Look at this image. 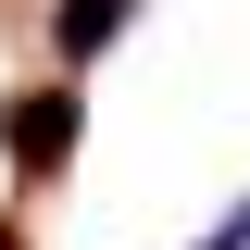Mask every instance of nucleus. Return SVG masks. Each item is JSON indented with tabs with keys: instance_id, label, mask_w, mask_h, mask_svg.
Segmentation results:
<instances>
[{
	"instance_id": "obj_1",
	"label": "nucleus",
	"mask_w": 250,
	"mask_h": 250,
	"mask_svg": "<svg viewBox=\"0 0 250 250\" xmlns=\"http://www.w3.org/2000/svg\"><path fill=\"white\" fill-rule=\"evenodd\" d=\"M75 138H88V75H38V88L0 100V150L25 188H62L75 175Z\"/></svg>"
},
{
	"instance_id": "obj_3",
	"label": "nucleus",
	"mask_w": 250,
	"mask_h": 250,
	"mask_svg": "<svg viewBox=\"0 0 250 250\" xmlns=\"http://www.w3.org/2000/svg\"><path fill=\"white\" fill-rule=\"evenodd\" d=\"M188 250H250V200H238V213L213 225V238H188Z\"/></svg>"
},
{
	"instance_id": "obj_2",
	"label": "nucleus",
	"mask_w": 250,
	"mask_h": 250,
	"mask_svg": "<svg viewBox=\"0 0 250 250\" xmlns=\"http://www.w3.org/2000/svg\"><path fill=\"white\" fill-rule=\"evenodd\" d=\"M125 25H138V0H50V62H62V75H88Z\"/></svg>"
}]
</instances>
